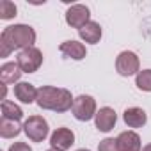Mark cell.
<instances>
[{
  "label": "cell",
  "mask_w": 151,
  "mask_h": 151,
  "mask_svg": "<svg viewBox=\"0 0 151 151\" xmlns=\"http://www.w3.org/2000/svg\"><path fill=\"white\" fill-rule=\"evenodd\" d=\"M46 151H57V149H53V147H50V149H46Z\"/></svg>",
  "instance_id": "cell-24"
},
{
  "label": "cell",
  "mask_w": 151,
  "mask_h": 151,
  "mask_svg": "<svg viewBox=\"0 0 151 151\" xmlns=\"http://www.w3.org/2000/svg\"><path fill=\"white\" fill-rule=\"evenodd\" d=\"M98 151H119V147H117V139L107 137V139L100 140V144H98Z\"/></svg>",
  "instance_id": "cell-20"
},
{
  "label": "cell",
  "mask_w": 151,
  "mask_h": 151,
  "mask_svg": "<svg viewBox=\"0 0 151 151\" xmlns=\"http://www.w3.org/2000/svg\"><path fill=\"white\" fill-rule=\"evenodd\" d=\"M2 117L4 119H9V121H22L23 119V110L14 103V101H9V100H4L2 101Z\"/></svg>",
  "instance_id": "cell-17"
},
{
  "label": "cell",
  "mask_w": 151,
  "mask_h": 151,
  "mask_svg": "<svg viewBox=\"0 0 151 151\" xmlns=\"http://www.w3.org/2000/svg\"><path fill=\"white\" fill-rule=\"evenodd\" d=\"M14 96L22 103L30 105V103H34L37 100V89L32 84H29V82H18L14 86Z\"/></svg>",
  "instance_id": "cell-15"
},
{
  "label": "cell",
  "mask_w": 151,
  "mask_h": 151,
  "mask_svg": "<svg viewBox=\"0 0 151 151\" xmlns=\"http://www.w3.org/2000/svg\"><path fill=\"white\" fill-rule=\"evenodd\" d=\"M16 64L23 73H36L43 64V52L36 46L25 48L16 55Z\"/></svg>",
  "instance_id": "cell-5"
},
{
  "label": "cell",
  "mask_w": 151,
  "mask_h": 151,
  "mask_svg": "<svg viewBox=\"0 0 151 151\" xmlns=\"http://www.w3.org/2000/svg\"><path fill=\"white\" fill-rule=\"evenodd\" d=\"M135 86L144 93H151V69H142L137 73Z\"/></svg>",
  "instance_id": "cell-18"
},
{
  "label": "cell",
  "mask_w": 151,
  "mask_h": 151,
  "mask_svg": "<svg viewBox=\"0 0 151 151\" xmlns=\"http://www.w3.org/2000/svg\"><path fill=\"white\" fill-rule=\"evenodd\" d=\"M73 144H75V133H73V130H69L66 126L57 128L50 135V146L57 151H68Z\"/></svg>",
  "instance_id": "cell-8"
},
{
  "label": "cell",
  "mask_w": 151,
  "mask_h": 151,
  "mask_svg": "<svg viewBox=\"0 0 151 151\" xmlns=\"http://www.w3.org/2000/svg\"><path fill=\"white\" fill-rule=\"evenodd\" d=\"M71 112H73V117L77 121H91L94 119L98 109H96V100L89 94H80L75 98L73 101V107H71Z\"/></svg>",
  "instance_id": "cell-3"
},
{
  "label": "cell",
  "mask_w": 151,
  "mask_h": 151,
  "mask_svg": "<svg viewBox=\"0 0 151 151\" xmlns=\"http://www.w3.org/2000/svg\"><path fill=\"white\" fill-rule=\"evenodd\" d=\"M23 124H20L18 121H9V119H0V137L2 139H14L22 133Z\"/></svg>",
  "instance_id": "cell-16"
},
{
  "label": "cell",
  "mask_w": 151,
  "mask_h": 151,
  "mask_svg": "<svg viewBox=\"0 0 151 151\" xmlns=\"http://www.w3.org/2000/svg\"><path fill=\"white\" fill-rule=\"evenodd\" d=\"M117 147L119 151H142V142L137 132L126 130L117 135Z\"/></svg>",
  "instance_id": "cell-10"
},
{
  "label": "cell",
  "mask_w": 151,
  "mask_h": 151,
  "mask_svg": "<svg viewBox=\"0 0 151 151\" xmlns=\"http://www.w3.org/2000/svg\"><path fill=\"white\" fill-rule=\"evenodd\" d=\"M36 43V30L30 25L25 23H16L9 25L0 34V57H9L11 52L14 50H25L34 46Z\"/></svg>",
  "instance_id": "cell-1"
},
{
  "label": "cell",
  "mask_w": 151,
  "mask_h": 151,
  "mask_svg": "<svg viewBox=\"0 0 151 151\" xmlns=\"http://www.w3.org/2000/svg\"><path fill=\"white\" fill-rule=\"evenodd\" d=\"M7 151H32V147L27 144V142H14L9 146Z\"/></svg>",
  "instance_id": "cell-21"
},
{
  "label": "cell",
  "mask_w": 151,
  "mask_h": 151,
  "mask_svg": "<svg viewBox=\"0 0 151 151\" xmlns=\"http://www.w3.org/2000/svg\"><path fill=\"white\" fill-rule=\"evenodd\" d=\"M78 36H80V39H82L84 43L96 45V43H100V39H101V36H103V30H101V27H100L98 22H93V20H91L86 27H82V29L78 30Z\"/></svg>",
  "instance_id": "cell-14"
},
{
  "label": "cell",
  "mask_w": 151,
  "mask_h": 151,
  "mask_svg": "<svg viewBox=\"0 0 151 151\" xmlns=\"http://www.w3.org/2000/svg\"><path fill=\"white\" fill-rule=\"evenodd\" d=\"M59 50H60V53H62L64 57L73 59V60H82V59H86V55H87L86 45H82V43H78V41H73V39L60 43Z\"/></svg>",
  "instance_id": "cell-12"
},
{
  "label": "cell",
  "mask_w": 151,
  "mask_h": 151,
  "mask_svg": "<svg viewBox=\"0 0 151 151\" xmlns=\"http://www.w3.org/2000/svg\"><path fill=\"white\" fill-rule=\"evenodd\" d=\"M75 98L68 89L62 87H53V86H43L37 89V107L43 110H52L57 114L68 112L73 107Z\"/></svg>",
  "instance_id": "cell-2"
},
{
  "label": "cell",
  "mask_w": 151,
  "mask_h": 151,
  "mask_svg": "<svg viewBox=\"0 0 151 151\" xmlns=\"http://www.w3.org/2000/svg\"><path fill=\"white\" fill-rule=\"evenodd\" d=\"M142 151H151V144H147V146H144V147H142Z\"/></svg>",
  "instance_id": "cell-22"
},
{
  "label": "cell",
  "mask_w": 151,
  "mask_h": 151,
  "mask_svg": "<svg viewBox=\"0 0 151 151\" xmlns=\"http://www.w3.org/2000/svg\"><path fill=\"white\" fill-rule=\"evenodd\" d=\"M18 13V7L11 0H2L0 2V20H11Z\"/></svg>",
  "instance_id": "cell-19"
},
{
  "label": "cell",
  "mask_w": 151,
  "mask_h": 151,
  "mask_svg": "<svg viewBox=\"0 0 151 151\" xmlns=\"http://www.w3.org/2000/svg\"><path fill=\"white\" fill-rule=\"evenodd\" d=\"M23 132L32 142H43L50 133L48 121L43 116H29L23 123Z\"/></svg>",
  "instance_id": "cell-4"
},
{
  "label": "cell",
  "mask_w": 151,
  "mask_h": 151,
  "mask_svg": "<svg viewBox=\"0 0 151 151\" xmlns=\"http://www.w3.org/2000/svg\"><path fill=\"white\" fill-rule=\"evenodd\" d=\"M77 151H91V149H86V147H84V149H77Z\"/></svg>",
  "instance_id": "cell-23"
},
{
  "label": "cell",
  "mask_w": 151,
  "mask_h": 151,
  "mask_svg": "<svg viewBox=\"0 0 151 151\" xmlns=\"http://www.w3.org/2000/svg\"><path fill=\"white\" fill-rule=\"evenodd\" d=\"M23 71L20 69V66L16 62H6L2 64V68H0V80H2V84H18L20 78H22Z\"/></svg>",
  "instance_id": "cell-13"
},
{
  "label": "cell",
  "mask_w": 151,
  "mask_h": 151,
  "mask_svg": "<svg viewBox=\"0 0 151 151\" xmlns=\"http://www.w3.org/2000/svg\"><path fill=\"white\" fill-rule=\"evenodd\" d=\"M116 123H117V114L110 107H101L94 116V124H96L98 132L107 133L116 126Z\"/></svg>",
  "instance_id": "cell-9"
},
{
  "label": "cell",
  "mask_w": 151,
  "mask_h": 151,
  "mask_svg": "<svg viewBox=\"0 0 151 151\" xmlns=\"http://www.w3.org/2000/svg\"><path fill=\"white\" fill-rule=\"evenodd\" d=\"M116 71L121 75V77H132V75H137L140 71V60L137 57V53L124 50L117 55L116 59Z\"/></svg>",
  "instance_id": "cell-6"
},
{
  "label": "cell",
  "mask_w": 151,
  "mask_h": 151,
  "mask_svg": "<svg viewBox=\"0 0 151 151\" xmlns=\"http://www.w3.org/2000/svg\"><path fill=\"white\" fill-rule=\"evenodd\" d=\"M123 121L128 128H142L147 123V114L140 107H130L123 112Z\"/></svg>",
  "instance_id": "cell-11"
},
{
  "label": "cell",
  "mask_w": 151,
  "mask_h": 151,
  "mask_svg": "<svg viewBox=\"0 0 151 151\" xmlns=\"http://www.w3.org/2000/svg\"><path fill=\"white\" fill-rule=\"evenodd\" d=\"M91 22V11L84 4H73L66 11V23L73 29H82Z\"/></svg>",
  "instance_id": "cell-7"
}]
</instances>
